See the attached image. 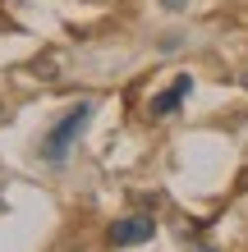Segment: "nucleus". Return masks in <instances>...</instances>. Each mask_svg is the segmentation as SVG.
I'll return each instance as SVG.
<instances>
[{
  "label": "nucleus",
  "mask_w": 248,
  "mask_h": 252,
  "mask_svg": "<svg viewBox=\"0 0 248 252\" xmlns=\"http://www.w3.org/2000/svg\"><path fill=\"white\" fill-rule=\"evenodd\" d=\"M188 92H193V78H188V73H179V78H175L166 92H156V101H152L147 110L156 115V120H166V115H175V110L184 106V96H188Z\"/></svg>",
  "instance_id": "nucleus-3"
},
{
  "label": "nucleus",
  "mask_w": 248,
  "mask_h": 252,
  "mask_svg": "<svg viewBox=\"0 0 248 252\" xmlns=\"http://www.w3.org/2000/svg\"><path fill=\"white\" fill-rule=\"evenodd\" d=\"M0 115H5V106H0Z\"/></svg>",
  "instance_id": "nucleus-6"
},
{
  "label": "nucleus",
  "mask_w": 248,
  "mask_h": 252,
  "mask_svg": "<svg viewBox=\"0 0 248 252\" xmlns=\"http://www.w3.org/2000/svg\"><path fill=\"white\" fill-rule=\"evenodd\" d=\"M152 234H156L152 220L147 216H134V220H115V225H110V243L134 248V243H152Z\"/></svg>",
  "instance_id": "nucleus-2"
},
{
  "label": "nucleus",
  "mask_w": 248,
  "mask_h": 252,
  "mask_svg": "<svg viewBox=\"0 0 248 252\" xmlns=\"http://www.w3.org/2000/svg\"><path fill=\"white\" fill-rule=\"evenodd\" d=\"M0 211H5V202H0Z\"/></svg>",
  "instance_id": "nucleus-5"
},
{
  "label": "nucleus",
  "mask_w": 248,
  "mask_h": 252,
  "mask_svg": "<svg viewBox=\"0 0 248 252\" xmlns=\"http://www.w3.org/2000/svg\"><path fill=\"white\" fill-rule=\"evenodd\" d=\"M244 83H248V78H244Z\"/></svg>",
  "instance_id": "nucleus-7"
},
{
  "label": "nucleus",
  "mask_w": 248,
  "mask_h": 252,
  "mask_svg": "<svg viewBox=\"0 0 248 252\" xmlns=\"http://www.w3.org/2000/svg\"><path fill=\"white\" fill-rule=\"evenodd\" d=\"M161 5H166V9H184L188 0H161Z\"/></svg>",
  "instance_id": "nucleus-4"
},
{
  "label": "nucleus",
  "mask_w": 248,
  "mask_h": 252,
  "mask_svg": "<svg viewBox=\"0 0 248 252\" xmlns=\"http://www.w3.org/2000/svg\"><path fill=\"white\" fill-rule=\"evenodd\" d=\"M87 115H92V101H78V106H69L60 120H55V128L46 133V138H41V156H46L51 165H60V160L69 156V147H74V138L83 133Z\"/></svg>",
  "instance_id": "nucleus-1"
}]
</instances>
